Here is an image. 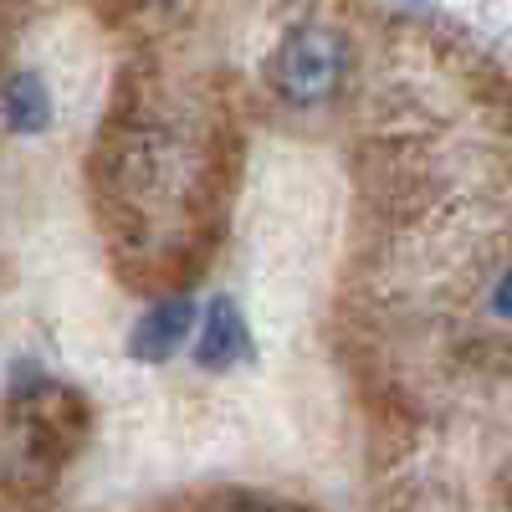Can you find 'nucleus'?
I'll return each instance as SVG.
<instances>
[{
	"mask_svg": "<svg viewBox=\"0 0 512 512\" xmlns=\"http://www.w3.org/2000/svg\"><path fill=\"white\" fill-rule=\"evenodd\" d=\"M344 82V41L328 26H297L287 31L282 52H277V88L287 103L313 108L328 103Z\"/></svg>",
	"mask_w": 512,
	"mask_h": 512,
	"instance_id": "nucleus-1",
	"label": "nucleus"
},
{
	"mask_svg": "<svg viewBox=\"0 0 512 512\" xmlns=\"http://www.w3.org/2000/svg\"><path fill=\"white\" fill-rule=\"evenodd\" d=\"M241 354H246V323H241V313L226 303V297H216L210 313H205V333L195 338V359L205 369H221V364H231Z\"/></svg>",
	"mask_w": 512,
	"mask_h": 512,
	"instance_id": "nucleus-2",
	"label": "nucleus"
},
{
	"mask_svg": "<svg viewBox=\"0 0 512 512\" xmlns=\"http://www.w3.org/2000/svg\"><path fill=\"white\" fill-rule=\"evenodd\" d=\"M190 333V303H159L144 313L139 333H134V354L139 359H169Z\"/></svg>",
	"mask_w": 512,
	"mask_h": 512,
	"instance_id": "nucleus-3",
	"label": "nucleus"
},
{
	"mask_svg": "<svg viewBox=\"0 0 512 512\" xmlns=\"http://www.w3.org/2000/svg\"><path fill=\"white\" fill-rule=\"evenodd\" d=\"M0 113H6V123L16 128V134H41V128L52 123V98L47 88H41L36 72H21L6 82V98H0Z\"/></svg>",
	"mask_w": 512,
	"mask_h": 512,
	"instance_id": "nucleus-4",
	"label": "nucleus"
}]
</instances>
